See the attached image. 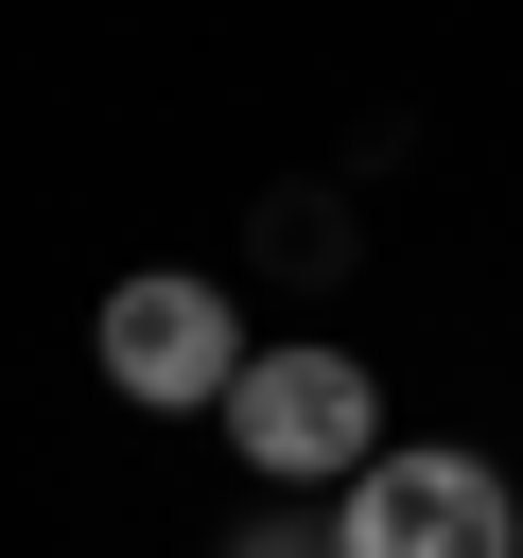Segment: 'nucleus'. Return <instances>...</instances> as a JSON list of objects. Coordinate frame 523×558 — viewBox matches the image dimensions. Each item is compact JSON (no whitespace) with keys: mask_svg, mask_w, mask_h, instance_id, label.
Listing matches in <instances>:
<instances>
[{"mask_svg":"<svg viewBox=\"0 0 523 558\" xmlns=\"http://www.w3.org/2000/svg\"><path fill=\"white\" fill-rule=\"evenodd\" d=\"M227 436H244V471H279V488H296V471L349 488V471L384 453V384H366L349 349H244V366H227Z\"/></svg>","mask_w":523,"mask_h":558,"instance_id":"f257e3e1","label":"nucleus"},{"mask_svg":"<svg viewBox=\"0 0 523 558\" xmlns=\"http://www.w3.org/2000/svg\"><path fill=\"white\" fill-rule=\"evenodd\" d=\"M506 541H523V488L488 453H366L331 506V558H506Z\"/></svg>","mask_w":523,"mask_h":558,"instance_id":"f03ea898","label":"nucleus"},{"mask_svg":"<svg viewBox=\"0 0 523 558\" xmlns=\"http://www.w3.org/2000/svg\"><path fill=\"white\" fill-rule=\"evenodd\" d=\"M227 366H244V331H227V279H192V262H139V279L105 296V384H122V401L192 418V401H227Z\"/></svg>","mask_w":523,"mask_h":558,"instance_id":"7ed1b4c3","label":"nucleus"},{"mask_svg":"<svg viewBox=\"0 0 523 558\" xmlns=\"http://www.w3.org/2000/svg\"><path fill=\"white\" fill-rule=\"evenodd\" d=\"M227 558H331V541H227Z\"/></svg>","mask_w":523,"mask_h":558,"instance_id":"20e7f679","label":"nucleus"}]
</instances>
